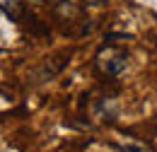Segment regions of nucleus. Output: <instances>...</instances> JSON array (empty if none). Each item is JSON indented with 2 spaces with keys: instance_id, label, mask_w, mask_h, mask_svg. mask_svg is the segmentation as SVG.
<instances>
[{
  "instance_id": "1",
  "label": "nucleus",
  "mask_w": 157,
  "mask_h": 152,
  "mask_svg": "<svg viewBox=\"0 0 157 152\" xmlns=\"http://www.w3.org/2000/svg\"><path fill=\"white\" fill-rule=\"evenodd\" d=\"M104 70H106L109 75H114V77L123 75V73L128 70V56H126L123 51H116V53H111V56H109V60L104 63Z\"/></svg>"
},
{
  "instance_id": "2",
  "label": "nucleus",
  "mask_w": 157,
  "mask_h": 152,
  "mask_svg": "<svg viewBox=\"0 0 157 152\" xmlns=\"http://www.w3.org/2000/svg\"><path fill=\"white\" fill-rule=\"evenodd\" d=\"M0 7H2V15L10 19V22H17L24 12V2L22 0H0Z\"/></svg>"
},
{
  "instance_id": "3",
  "label": "nucleus",
  "mask_w": 157,
  "mask_h": 152,
  "mask_svg": "<svg viewBox=\"0 0 157 152\" xmlns=\"http://www.w3.org/2000/svg\"><path fill=\"white\" fill-rule=\"evenodd\" d=\"M121 152H147L145 147H140V145H123Z\"/></svg>"
}]
</instances>
